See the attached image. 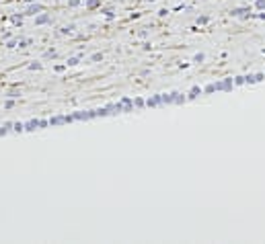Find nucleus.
I'll list each match as a JSON object with an SVG mask.
<instances>
[{"instance_id":"20e7f679","label":"nucleus","mask_w":265,"mask_h":244,"mask_svg":"<svg viewBox=\"0 0 265 244\" xmlns=\"http://www.w3.org/2000/svg\"><path fill=\"white\" fill-rule=\"evenodd\" d=\"M99 4V0H88V6H91V8H93V6H97Z\"/></svg>"},{"instance_id":"f03ea898","label":"nucleus","mask_w":265,"mask_h":244,"mask_svg":"<svg viewBox=\"0 0 265 244\" xmlns=\"http://www.w3.org/2000/svg\"><path fill=\"white\" fill-rule=\"evenodd\" d=\"M39 10H41V6H29L27 12H29V15H35V12H39Z\"/></svg>"},{"instance_id":"7ed1b4c3","label":"nucleus","mask_w":265,"mask_h":244,"mask_svg":"<svg viewBox=\"0 0 265 244\" xmlns=\"http://www.w3.org/2000/svg\"><path fill=\"white\" fill-rule=\"evenodd\" d=\"M68 64H70V66H76V64H78V58H72V60H68Z\"/></svg>"},{"instance_id":"f257e3e1","label":"nucleus","mask_w":265,"mask_h":244,"mask_svg":"<svg viewBox=\"0 0 265 244\" xmlns=\"http://www.w3.org/2000/svg\"><path fill=\"white\" fill-rule=\"evenodd\" d=\"M47 19H49L47 15H39L37 19H35V23H37V25H41V23H47Z\"/></svg>"}]
</instances>
